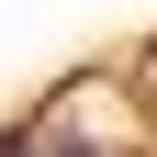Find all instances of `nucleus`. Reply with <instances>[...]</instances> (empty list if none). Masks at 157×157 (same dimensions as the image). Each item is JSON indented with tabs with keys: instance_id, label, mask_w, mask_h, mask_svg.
I'll return each instance as SVG.
<instances>
[{
	"instance_id": "1",
	"label": "nucleus",
	"mask_w": 157,
	"mask_h": 157,
	"mask_svg": "<svg viewBox=\"0 0 157 157\" xmlns=\"http://www.w3.org/2000/svg\"><path fill=\"white\" fill-rule=\"evenodd\" d=\"M0 157H23V135H0Z\"/></svg>"
},
{
	"instance_id": "2",
	"label": "nucleus",
	"mask_w": 157,
	"mask_h": 157,
	"mask_svg": "<svg viewBox=\"0 0 157 157\" xmlns=\"http://www.w3.org/2000/svg\"><path fill=\"white\" fill-rule=\"evenodd\" d=\"M78 157H90V146H78Z\"/></svg>"
}]
</instances>
